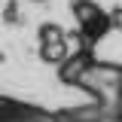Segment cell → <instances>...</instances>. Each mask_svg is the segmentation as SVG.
I'll list each match as a JSON object with an SVG mask.
<instances>
[{
  "label": "cell",
  "mask_w": 122,
  "mask_h": 122,
  "mask_svg": "<svg viewBox=\"0 0 122 122\" xmlns=\"http://www.w3.org/2000/svg\"><path fill=\"white\" fill-rule=\"evenodd\" d=\"M70 12L76 18V37L79 46H95L104 43L116 30V18L110 9H104L98 0H70Z\"/></svg>",
  "instance_id": "cell-1"
},
{
  "label": "cell",
  "mask_w": 122,
  "mask_h": 122,
  "mask_svg": "<svg viewBox=\"0 0 122 122\" xmlns=\"http://www.w3.org/2000/svg\"><path fill=\"white\" fill-rule=\"evenodd\" d=\"M79 92H89L92 101H101V104H122V64L98 58L86 73Z\"/></svg>",
  "instance_id": "cell-2"
},
{
  "label": "cell",
  "mask_w": 122,
  "mask_h": 122,
  "mask_svg": "<svg viewBox=\"0 0 122 122\" xmlns=\"http://www.w3.org/2000/svg\"><path fill=\"white\" fill-rule=\"evenodd\" d=\"M67 37H70V34L61 28V25L43 21V25L37 28V55H40V61L52 64V67H61L64 61L70 58V52H73Z\"/></svg>",
  "instance_id": "cell-3"
},
{
  "label": "cell",
  "mask_w": 122,
  "mask_h": 122,
  "mask_svg": "<svg viewBox=\"0 0 122 122\" xmlns=\"http://www.w3.org/2000/svg\"><path fill=\"white\" fill-rule=\"evenodd\" d=\"M0 122H64L58 110H46L40 104H30L21 98H9L0 95Z\"/></svg>",
  "instance_id": "cell-4"
},
{
  "label": "cell",
  "mask_w": 122,
  "mask_h": 122,
  "mask_svg": "<svg viewBox=\"0 0 122 122\" xmlns=\"http://www.w3.org/2000/svg\"><path fill=\"white\" fill-rule=\"evenodd\" d=\"M95 61H98V52H95L92 46H76L73 52H70V58L64 61L61 67H55V70H58V79L64 86H70V89H79Z\"/></svg>",
  "instance_id": "cell-5"
},
{
  "label": "cell",
  "mask_w": 122,
  "mask_h": 122,
  "mask_svg": "<svg viewBox=\"0 0 122 122\" xmlns=\"http://www.w3.org/2000/svg\"><path fill=\"white\" fill-rule=\"evenodd\" d=\"M113 18H116V30H122V6L113 12Z\"/></svg>",
  "instance_id": "cell-6"
},
{
  "label": "cell",
  "mask_w": 122,
  "mask_h": 122,
  "mask_svg": "<svg viewBox=\"0 0 122 122\" xmlns=\"http://www.w3.org/2000/svg\"><path fill=\"white\" fill-rule=\"evenodd\" d=\"M30 3H46V0H30Z\"/></svg>",
  "instance_id": "cell-7"
}]
</instances>
